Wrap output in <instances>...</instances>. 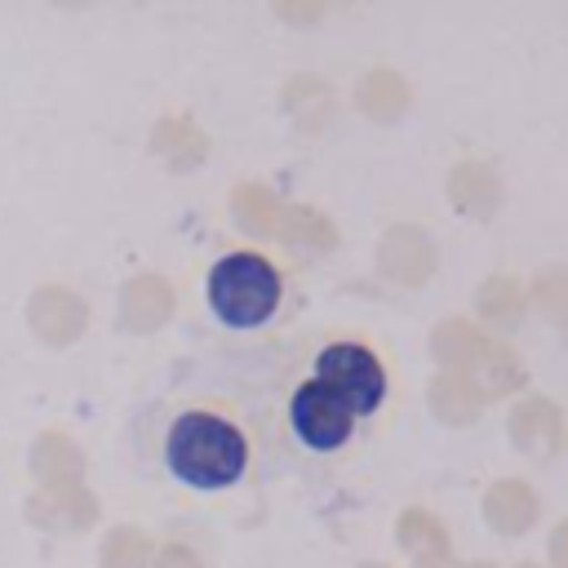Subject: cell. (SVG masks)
I'll use <instances>...</instances> for the list:
<instances>
[{
  "label": "cell",
  "mask_w": 568,
  "mask_h": 568,
  "mask_svg": "<svg viewBox=\"0 0 568 568\" xmlns=\"http://www.w3.org/2000/svg\"><path fill=\"white\" fill-rule=\"evenodd\" d=\"M311 382H320L333 399H342L351 417L377 413L390 390L382 359L364 342H328L311 364Z\"/></svg>",
  "instance_id": "obj_3"
},
{
  "label": "cell",
  "mask_w": 568,
  "mask_h": 568,
  "mask_svg": "<svg viewBox=\"0 0 568 568\" xmlns=\"http://www.w3.org/2000/svg\"><path fill=\"white\" fill-rule=\"evenodd\" d=\"M164 462L182 484L200 493H217V488H231L248 470V439L235 422L191 408L169 426Z\"/></svg>",
  "instance_id": "obj_1"
},
{
  "label": "cell",
  "mask_w": 568,
  "mask_h": 568,
  "mask_svg": "<svg viewBox=\"0 0 568 568\" xmlns=\"http://www.w3.org/2000/svg\"><path fill=\"white\" fill-rule=\"evenodd\" d=\"M209 311L226 328H257L280 311L284 280L262 253H226L209 271Z\"/></svg>",
  "instance_id": "obj_2"
},
{
  "label": "cell",
  "mask_w": 568,
  "mask_h": 568,
  "mask_svg": "<svg viewBox=\"0 0 568 568\" xmlns=\"http://www.w3.org/2000/svg\"><path fill=\"white\" fill-rule=\"evenodd\" d=\"M288 422L297 430V439L315 453H333L342 448L351 435H355V417L346 413L342 399H333L320 382H302L293 395H288Z\"/></svg>",
  "instance_id": "obj_4"
}]
</instances>
